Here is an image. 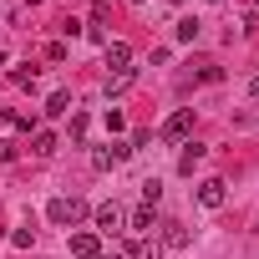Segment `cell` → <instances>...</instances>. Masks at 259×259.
I'll use <instances>...</instances> for the list:
<instances>
[{
    "label": "cell",
    "instance_id": "1",
    "mask_svg": "<svg viewBox=\"0 0 259 259\" xmlns=\"http://www.w3.org/2000/svg\"><path fill=\"white\" fill-rule=\"evenodd\" d=\"M46 219H51V224H61V229H71V224H81V219H87V203H81V198H51Z\"/></svg>",
    "mask_w": 259,
    "mask_h": 259
},
{
    "label": "cell",
    "instance_id": "2",
    "mask_svg": "<svg viewBox=\"0 0 259 259\" xmlns=\"http://www.w3.org/2000/svg\"><path fill=\"white\" fill-rule=\"evenodd\" d=\"M188 133H193V107H178V112L163 122V138H168V143H183Z\"/></svg>",
    "mask_w": 259,
    "mask_h": 259
},
{
    "label": "cell",
    "instance_id": "3",
    "mask_svg": "<svg viewBox=\"0 0 259 259\" xmlns=\"http://www.w3.org/2000/svg\"><path fill=\"white\" fill-rule=\"evenodd\" d=\"M127 153H133L127 143H107V148H97V153H92V168H97V173H107V168L127 163Z\"/></svg>",
    "mask_w": 259,
    "mask_h": 259
},
{
    "label": "cell",
    "instance_id": "4",
    "mask_svg": "<svg viewBox=\"0 0 259 259\" xmlns=\"http://www.w3.org/2000/svg\"><path fill=\"white\" fill-rule=\"evenodd\" d=\"M127 229H133V239H148V234H158V213H153V208L143 203V208H138L133 219H127Z\"/></svg>",
    "mask_w": 259,
    "mask_h": 259
},
{
    "label": "cell",
    "instance_id": "5",
    "mask_svg": "<svg viewBox=\"0 0 259 259\" xmlns=\"http://www.w3.org/2000/svg\"><path fill=\"white\" fill-rule=\"evenodd\" d=\"M224 198H229V193H224V178H203V183H198V203H203V208H224Z\"/></svg>",
    "mask_w": 259,
    "mask_h": 259
},
{
    "label": "cell",
    "instance_id": "6",
    "mask_svg": "<svg viewBox=\"0 0 259 259\" xmlns=\"http://www.w3.org/2000/svg\"><path fill=\"white\" fill-rule=\"evenodd\" d=\"M92 219H97V229H102V234H117V229H122V224H127V213H122V208H117V203H102V208H97V213H92Z\"/></svg>",
    "mask_w": 259,
    "mask_h": 259
},
{
    "label": "cell",
    "instance_id": "7",
    "mask_svg": "<svg viewBox=\"0 0 259 259\" xmlns=\"http://www.w3.org/2000/svg\"><path fill=\"white\" fill-rule=\"evenodd\" d=\"M71 254H76V259H97V254H102V234H87V229L71 234Z\"/></svg>",
    "mask_w": 259,
    "mask_h": 259
},
{
    "label": "cell",
    "instance_id": "8",
    "mask_svg": "<svg viewBox=\"0 0 259 259\" xmlns=\"http://www.w3.org/2000/svg\"><path fill=\"white\" fill-rule=\"evenodd\" d=\"M107 66L112 71H133V46L127 41H107Z\"/></svg>",
    "mask_w": 259,
    "mask_h": 259
},
{
    "label": "cell",
    "instance_id": "9",
    "mask_svg": "<svg viewBox=\"0 0 259 259\" xmlns=\"http://www.w3.org/2000/svg\"><path fill=\"white\" fill-rule=\"evenodd\" d=\"M158 234H163V244H168V249H188V229H183L178 219H163V224H158Z\"/></svg>",
    "mask_w": 259,
    "mask_h": 259
},
{
    "label": "cell",
    "instance_id": "10",
    "mask_svg": "<svg viewBox=\"0 0 259 259\" xmlns=\"http://www.w3.org/2000/svg\"><path fill=\"white\" fill-rule=\"evenodd\" d=\"M56 148H61V143H56V133H46V127H36V138H31V153H36V158H51Z\"/></svg>",
    "mask_w": 259,
    "mask_h": 259
},
{
    "label": "cell",
    "instance_id": "11",
    "mask_svg": "<svg viewBox=\"0 0 259 259\" xmlns=\"http://www.w3.org/2000/svg\"><path fill=\"white\" fill-rule=\"evenodd\" d=\"M203 153H208V148H203V143H188V148H183V153H178V173H193V168H198V163H203Z\"/></svg>",
    "mask_w": 259,
    "mask_h": 259
},
{
    "label": "cell",
    "instance_id": "12",
    "mask_svg": "<svg viewBox=\"0 0 259 259\" xmlns=\"http://www.w3.org/2000/svg\"><path fill=\"white\" fill-rule=\"evenodd\" d=\"M133 76H138V66H133V71H112V76H107V87H102V92H107V97H122V92H127V87H133Z\"/></svg>",
    "mask_w": 259,
    "mask_h": 259
},
{
    "label": "cell",
    "instance_id": "13",
    "mask_svg": "<svg viewBox=\"0 0 259 259\" xmlns=\"http://www.w3.org/2000/svg\"><path fill=\"white\" fill-rule=\"evenodd\" d=\"M127 259H163V254H158L153 239H133V244H127Z\"/></svg>",
    "mask_w": 259,
    "mask_h": 259
},
{
    "label": "cell",
    "instance_id": "14",
    "mask_svg": "<svg viewBox=\"0 0 259 259\" xmlns=\"http://www.w3.org/2000/svg\"><path fill=\"white\" fill-rule=\"evenodd\" d=\"M71 112V92H51L46 97V117H66Z\"/></svg>",
    "mask_w": 259,
    "mask_h": 259
},
{
    "label": "cell",
    "instance_id": "15",
    "mask_svg": "<svg viewBox=\"0 0 259 259\" xmlns=\"http://www.w3.org/2000/svg\"><path fill=\"white\" fill-rule=\"evenodd\" d=\"M198 31H203V26H198L193 16H183V21L173 26V36H178V41H198Z\"/></svg>",
    "mask_w": 259,
    "mask_h": 259
},
{
    "label": "cell",
    "instance_id": "16",
    "mask_svg": "<svg viewBox=\"0 0 259 259\" xmlns=\"http://www.w3.org/2000/svg\"><path fill=\"white\" fill-rule=\"evenodd\" d=\"M11 81H16V87H26V92H31V87H36V66H16V71H11Z\"/></svg>",
    "mask_w": 259,
    "mask_h": 259
},
{
    "label": "cell",
    "instance_id": "17",
    "mask_svg": "<svg viewBox=\"0 0 259 259\" xmlns=\"http://www.w3.org/2000/svg\"><path fill=\"white\" fill-rule=\"evenodd\" d=\"M158 198H163V183H158V178H148V183H143V203H148V208H158Z\"/></svg>",
    "mask_w": 259,
    "mask_h": 259
},
{
    "label": "cell",
    "instance_id": "18",
    "mask_svg": "<svg viewBox=\"0 0 259 259\" xmlns=\"http://www.w3.org/2000/svg\"><path fill=\"white\" fill-rule=\"evenodd\" d=\"M193 76H198V81H203V87H213V81H224V71H219V66H198V71H193Z\"/></svg>",
    "mask_w": 259,
    "mask_h": 259
},
{
    "label": "cell",
    "instance_id": "19",
    "mask_svg": "<svg viewBox=\"0 0 259 259\" xmlns=\"http://www.w3.org/2000/svg\"><path fill=\"white\" fill-rule=\"evenodd\" d=\"M46 61H51V66H61V61H66V46H61V41H51V46H46Z\"/></svg>",
    "mask_w": 259,
    "mask_h": 259
},
{
    "label": "cell",
    "instance_id": "20",
    "mask_svg": "<svg viewBox=\"0 0 259 259\" xmlns=\"http://www.w3.org/2000/svg\"><path fill=\"white\" fill-rule=\"evenodd\" d=\"M31 239H36L31 229H16V234H11V244H16V249H31Z\"/></svg>",
    "mask_w": 259,
    "mask_h": 259
},
{
    "label": "cell",
    "instance_id": "21",
    "mask_svg": "<svg viewBox=\"0 0 259 259\" xmlns=\"http://www.w3.org/2000/svg\"><path fill=\"white\" fill-rule=\"evenodd\" d=\"M97 259H127V249H102Z\"/></svg>",
    "mask_w": 259,
    "mask_h": 259
},
{
    "label": "cell",
    "instance_id": "22",
    "mask_svg": "<svg viewBox=\"0 0 259 259\" xmlns=\"http://www.w3.org/2000/svg\"><path fill=\"white\" fill-rule=\"evenodd\" d=\"M249 92H254V97H259V76H254V81H249Z\"/></svg>",
    "mask_w": 259,
    "mask_h": 259
},
{
    "label": "cell",
    "instance_id": "23",
    "mask_svg": "<svg viewBox=\"0 0 259 259\" xmlns=\"http://www.w3.org/2000/svg\"><path fill=\"white\" fill-rule=\"evenodd\" d=\"M0 66H6V51H0Z\"/></svg>",
    "mask_w": 259,
    "mask_h": 259
},
{
    "label": "cell",
    "instance_id": "24",
    "mask_svg": "<svg viewBox=\"0 0 259 259\" xmlns=\"http://www.w3.org/2000/svg\"><path fill=\"white\" fill-rule=\"evenodd\" d=\"M168 6H183V0H168Z\"/></svg>",
    "mask_w": 259,
    "mask_h": 259
},
{
    "label": "cell",
    "instance_id": "25",
    "mask_svg": "<svg viewBox=\"0 0 259 259\" xmlns=\"http://www.w3.org/2000/svg\"><path fill=\"white\" fill-rule=\"evenodd\" d=\"M254 16H259V0H254Z\"/></svg>",
    "mask_w": 259,
    "mask_h": 259
},
{
    "label": "cell",
    "instance_id": "26",
    "mask_svg": "<svg viewBox=\"0 0 259 259\" xmlns=\"http://www.w3.org/2000/svg\"><path fill=\"white\" fill-rule=\"evenodd\" d=\"M208 6H219V0H208Z\"/></svg>",
    "mask_w": 259,
    "mask_h": 259
}]
</instances>
